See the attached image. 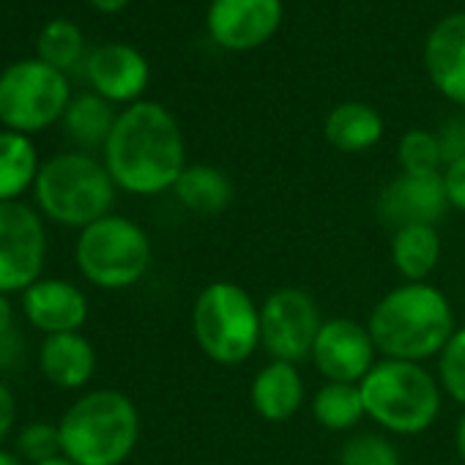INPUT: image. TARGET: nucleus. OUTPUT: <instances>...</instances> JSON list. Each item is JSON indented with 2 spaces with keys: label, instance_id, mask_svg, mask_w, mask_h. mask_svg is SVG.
<instances>
[{
  "label": "nucleus",
  "instance_id": "1",
  "mask_svg": "<svg viewBox=\"0 0 465 465\" xmlns=\"http://www.w3.org/2000/svg\"><path fill=\"white\" fill-rule=\"evenodd\" d=\"M104 167L129 194H162L186 170L183 134L173 113L156 102H134L104 143Z\"/></svg>",
  "mask_w": 465,
  "mask_h": 465
},
{
  "label": "nucleus",
  "instance_id": "2",
  "mask_svg": "<svg viewBox=\"0 0 465 465\" xmlns=\"http://www.w3.org/2000/svg\"><path fill=\"white\" fill-rule=\"evenodd\" d=\"M370 337L383 359L427 361L440 356L457 331L449 299L430 282H402L391 288L370 312Z\"/></svg>",
  "mask_w": 465,
  "mask_h": 465
},
{
  "label": "nucleus",
  "instance_id": "3",
  "mask_svg": "<svg viewBox=\"0 0 465 465\" xmlns=\"http://www.w3.org/2000/svg\"><path fill=\"white\" fill-rule=\"evenodd\" d=\"M58 432L74 465H121L137 446L140 413L124 391L96 389L66 408Z\"/></svg>",
  "mask_w": 465,
  "mask_h": 465
},
{
  "label": "nucleus",
  "instance_id": "4",
  "mask_svg": "<svg viewBox=\"0 0 465 465\" xmlns=\"http://www.w3.org/2000/svg\"><path fill=\"white\" fill-rule=\"evenodd\" d=\"M367 416L394 435H419L440 416V383L419 361L378 359L359 383Z\"/></svg>",
  "mask_w": 465,
  "mask_h": 465
},
{
  "label": "nucleus",
  "instance_id": "5",
  "mask_svg": "<svg viewBox=\"0 0 465 465\" xmlns=\"http://www.w3.org/2000/svg\"><path fill=\"white\" fill-rule=\"evenodd\" d=\"M192 334L213 364H244L261 348V307L239 282L216 280L194 299Z\"/></svg>",
  "mask_w": 465,
  "mask_h": 465
},
{
  "label": "nucleus",
  "instance_id": "6",
  "mask_svg": "<svg viewBox=\"0 0 465 465\" xmlns=\"http://www.w3.org/2000/svg\"><path fill=\"white\" fill-rule=\"evenodd\" d=\"M39 208L58 224L88 227L110 213L115 203V181L104 162L69 151L42 164L36 175Z\"/></svg>",
  "mask_w": 465,
  "mask_h": 465
},
{
  "label": "nucleus",
  "instance_id": "7",
  "mask_svg": "<svg viewBox=\"0 0 465 465\" xmlns=\"http://www.w3.org/2000/svg\"><path fill=\"white\" fill-rule=\"evenodd\" d=\"M80 274L104 291H124L137 285L153 258L148 232L129 216L107 213L80 230L77 239Z\"/></svg>",
  "mask_w": 465,
  "mask_h": 465
},
{
  "label": "nucleus",
  "instance_id": "8",
  "mask_svg": "<svg viewBox=\"0 0 465 465\" xmlns=\"http://www.w3.org/2000/svg\"><path fill=\"white\" fill-rule=\"evenodd\" d=\"M69 83L64 72L39 58L17 61L0 72V124L12 132H42L69 107Z\"/></svg>",
  "mask_w": 465,
  "mask_h": 465
},
{
  "label": "nucleus",
  "instance_id": "9",
  "mask_svg": "<svg viewBox=\"0 0 465 465\" xmlns=\"http://www.w3.org/2000/svg\"><path fill=\"white\" fill-rule=\"evenodd\" d=\"M321 326L318 302L304 288H277L261 304V345L274 361L310 359Z\"/></svg>",
  "mask_w": 465,
  "mask_h": 465
},
{
  "label": "nucleus",
  "instance_id": "10",
  "mask_svg": "<svg viewBox=\"0 0 465 465\" xmlns=\"http://www.w3.org/2000/svg\"><path fill=\"white\" fill-rule=\"evenodd\" d=\"M47 255L45 224L20 200L0 203V293L28 291L39 282Z\"/></svg>",
  "mask_w": 465,
  "mask_h": 465
},
{
  "label": "nucleus",
  "instance_id": "11",
  "mask_svg": "<svg viewBox=\"0 0 465 465\" xmlns=\"http://www.w3.org/2000/svg\"><path fill=\"white\" fill-rule=\"evenodd\" d=\"M310 359L331 383H361L378 361V348L367 326L351 318H329L315 337Z\"/></svg>",
  "mask_w": 465,
  "mask_h": 465
},
{
  "label": "nucleus",
  "instance_id": "12",
  "mask_svg": "<svg viewBox=\"0 0 465 465\" xmlns=\"http://www.w3.org/2000/svg\"><path fill=\"white\" fill-rule=\"evenodd\" d=\"M282 23V0H211L205 25L211 39L232 53L266 45Z\"/></svg>",
  "mask_w": 465,
  "mask_h": 465
},
{
  "label": "nucleus",
  "instance_id": "13",
  "mask_svg": "<svg viewBox=\"0 0 465 465\" xmlns=\"http://www.w3.org/2000/svg\"><path fill=\"white\" fill-rule=\"evenodd\" d=\"M449 208L443 173H400L391 178L375 203V211L386 227L400 230L408 224H438Z\"/></svg>",
  "mask_w": 465,
  "mask_h": 465
},
{
  "label": "nucleus",
  "instance_id": "14",
  "mask_svg": "<svg viewBox=\"0 0 465 465\" xmlns=\"http://www.w3.org/2000/svg\"><path fill=\"white\" fill-rule=\"evenodd\" d=\"M23 310L31 326L50 334L80 331L88 321L85 293L66 280H39L23 293Z\"/></svg>",
  "mask_w": 465,
  "mask_h": 465
},
{
  "label": "nucleus",
  "instance_id": "15",
  "mask_svg": "<svg viewBox=\"0 0 465 465\" xmlns=\"http://www.w3.org/2000/svg\"><path fill=\"white\" fill-rule=\"evenodd\" d=\"M424 66L432 85L454 104L465 107V12L443 17L424 47Z\"/></svg>",
  "mask_w": 465,
  "mask_h": 465
},
{
  "label": "nucleus",
  "instance_id": "16",
  "mask_svg": "<svg viewBox=\"0 0 465 465\" xmlns=\"http://www.w3.org/2000/svg\"><path fill=\"white\" fill-rule=\"evenodd\" d=\"M148 61L129 45L96 47L88 58V80L107 102H134L148 85Z\"/></svg>",
  "mask_w": 465,
  "mask_h": 465
},
{
  "label": "nucleus",
  "instance_id": "17",
  "mask_svg": "<svg viewBox=\"0 0 465 465\" xmlns=\"http://www.w3.org/2000/svg\"><path fill=\"white\" fill-rule=\"evenodd\" d=\"M307 389L304 378L296 364L291 361H269L266 367L258 370L250 386V402L255 413L272 424H282L299 413L304 405Z\"/></svg>",
  "mask_w": 465,
  "mask_h": 465
},
{
  "label": "nucleus",
  "instance_id": "18",
  "mask_svg": "<svg viewBox=\"0 0 465 465\" xmlns=\"http://www.w3.org/2000/svg\"><path fill=\"white\" fill-rule=\"evenodd\" d=\"M39 367L53 386L80 389L96 370V351L80 331L50 334L39 348Z\"/></svg>",
  "mask_w": 465,
  "mask_h": 465
},
{
  "label": "nucleus",
  "instance_id": "19",
  "mask_svg": "<svg viewBox=\"0 0 465 465\" xmlns=\"http://www.w3.org/2000/svg\"><path fill=\"white\" fill-rule=\"evenodd\" d=\"M391 263L405 282H427L440 263V232L435 224H408L391 232Z\"/></svg>",
  "mask_w": 465,
  "mask_h": 465
},
{
  "label": "nucleus",
  "instance_id": "20",
  "mask_svg": "<svg viewBox=\"0 0 465 465\" xmlns=\"http://www.w3.org/2000/svg\"><path fill=\"white\" fill-rule=\"evenodd\" d=\"M323 134L337 151L361 153L383 137V118L364 102H342L326 115Z\"/></svg>",
  "mask_w": 465,
  "mask_h": 465
},
{
  "label": "nucleus",
  "instance_id": "21",
  "mask_svg": "<svg viewBox=\"0 0 465 465\" xmlns=\"http://www.w3.org/2000/svg\"><path fill=\"white\" fill-rule=\"evenodd\" d=\"M178 203L194 213L216 216L232 203V183L230 178L211 164H192L181 173L173 186Z\"/></svg>",
  "mask_w": 465,
  "mask_h": 465
},
{
  "label": "nucleus",
  "instance_id": "22",
  "mask_svg": "<svg viewBox=\"0 0 465 465\" xmlns=\"http://www.w3.org/2000/svg\"><path fill=\"white\" fill-rule=\"evenodd\" d=\"M39 170V153L28 134L12 129L0 132V203H12L34 186Z\"/></svg>",
  "mask_w": 465,
  "mask_h": 465
},
{
  "label": "nucleus",
  "instance_id": "23",
  "mask_svg": "<svg viewBox=\"0 0 465 465\" xmlns=\"http://www.w3.org/2000/svg\"><path fill=\"white\" fill-rule=\"evenodd\" d=\"M312 416L323 430H331V432L353 430L367 416L359 383L326 381L312 397Z\"/></svg>",
  "mask_w": 465,
  "mask_h": 465
},
{
  "label": "nucleus",
  "instance_id": "24",
  "mask_svg": "<svg viewBox=\"0 0 465 465\" xmlns=\"http://www.w3.org/2000/svg\"><path fill=\"white\" fill-rule=\"evenodd\" d=\"M115 113L110 107L107 99H102L99 94H80L77 99L69 102L66 113H64V124L66 132L72 134L74 143L85 145V148H96L107 143L113 126H115Z\"/></svg>",
  "mask_w": 465,
  "mask_h": 465
},
{
  "label": "nucleus",
  "instance_id": "25",
  "mask_svg": "<svg viewBox=\"0 0 465 465\" xmlns=\"http://www.w3.org/2000/svg\"><path fill=\"white\" fill-rule=\"evenodd\" d=\"M36 50H39V61L64 72L74 66L77 58L83 55V31L72 20H53L42 28L36 39Z\"/></svg>",
  "mask_w": 465,
  "mask_h": 465
},
{
  "label": "nucleus",
  "instance_id": "26",
  "mask_svg": "<svg viewBox=\"0 0 465 465\" xmlns=\"http://www.w3.org/2000/svg\"><path fill=\"white\" fill-rule=\"evenodd\" d=\"M397 159L402 173H440V145L435 132H424V129H411L402 134L400 145H397Z\"/></svg>",
  "mask_w": 465,
  "mask_h": 465
},
{
  "label": "nucleus",
  "instance_id": "27",
  "mask_svg": "<svg viewBox=\"0 0 465 465\" xmlns=\"http://www.w3.org/2000/svg\"><path fill=\"white\" fill-rule=\"evenodd\" d=\"M340 465H402L397 446L383 432H356L340 449Z\"/></svg>",
  "mask_w": 465,
  "mask_h": 465
},
{
  "label": "nucleus",
  "instance_id": "28",
  "mask_svg": "<svg viewBox=\"0 0 465 465\" xmlns=\"http://www.w3.org/2000/svg\"><path fill=\"white\" fill-rule=\"evenodd\" d=\"M438 383L446 397L465 405V326L449 337L438 356Z\"/></svg>",
  "mask_w": 465,
  "mask_h": 465
},
{
  "label": "nucleus",
  "instance_id": "29",
  "mask_svg": "<svg viewBox=\"0 0 465 465\" xmlns=\"http://www.w3.org/2000/svg\"><path fill=\"white\" fill-rule=\"evenodd\" d=\"M17 446H20V454L25 460H31L34 465L64 454L61 451L58 424H50V421H34V424L23 427V432L17 438Z\"/></svg>",
  "mask_w": 465,
  "mask_h": 465
},
{
  "label": "nucleus",
  "instance_id": "30",
  "mask_svg": "<svg viewBox=\"0 0 465 465\" xmlns=\"http://www.w3.org/2000/svg\"><path fill=\"white\" fill-rule=\"evenodd\" d=\"M438 145H440V159L443 164H454L465 159V118H449L438 132Z\"/></svg>",
  "mask_w": 465,
  "mask_h": 465
},
{
  "label": "nucleus",
  "instance_id": "31",
  "mask_svg": "<svg viewBox=\"0 0 465 465\" xmlns=\"http://www.w3.org/2000/svg\"><path fill=\"white\" fill-rule=\"evenodd\" d=\"M443 186H446L449 208H457L465 213V159H460L443 170Z\"/></svg>",
  "mask_w": 465,
  "mask_h": 465
},
{
  "label": "nucleus",
  "instance_id": "32",
  "mask_svg": "<svg viewBox=\"0 0 465 465\" xmlns=\"http://www.w3.org/2000/svg\"><path fill=\"white\" fill-rule=\"evenodd\" d=\"M15 419H17V402H15V394L12 389L0 381V440H4L12 427H15Z\"/></svg>",
  "mask_w": 465,
  "mask_h": 465
},
{
  "label": "nucleus",
  "instance_id": "33",
  "mask_svg": "<svg viewBox=\"0 0 465 465\" xmlns=\"http://www.w3.org/2000/svg\"><path fill=\"white\" fill-rule=\"evenodd\" d=\"M12 321H15V310L6 293H0V337H6L12 331Z\"/></svg>",
  "mask_w": 465,
  "mask_h": 465
},
{
  "label": "nucleus",
  "instance_id": "34",
  "mask_svg": "<svg viewBox=\"0 0 465 465\" xmlns=\"http://www.w3.org/2000/svg\"><path fill=\"white\" fill-rule=\"evenodd\" d=\"M126 4H129V0H91V6H96L99 12H107V15L121 12Z\"/></svg>",
  "mask_w": 465,
  "mask_h": 465
},
{
  "label": "nucleus",
  "instance_id": "35",
  "mask_svg": "<svg viewBox=\"0 0 465 465\" xmlns=\"http://www.w3.org/2000/svg\"><path fill=\"white\" fill-rule=\"evenodd\" d=\"M454 446H457L460 460L465 462V413H462V419L457 421V430H454Z\"/></svg>",
  "mask_w": 465,
  "mask_h": 465
},
{
  "label": "nucleus",
  "instance_id": "36",
  "mask_svg": "<svg viewBox=\"0 0 465 465\" xmlns=\"http://www.w3.org/2000/svg\"><path fill=\"white\" fill-rule=\"evenodd\" d=\"M0 465H23L12 451H6V449H0Z\"/></svg>",
  "mask_w": 465,
  "mask_h": 465
},
{
  "label": "nucleus",
  "instance_id": "37",
  "mask_svg": "<svg viewBox=\"0 0 465 465\" xmlns=\"http://www.w3.org/2000/svg\"><path fill=\"white\" fill-rule=\"evenodd\" d=\"M36 465H74V462H72L69 457H64V454H61V457H53V460H45V462H36Z\"/></svg>",
  "mask_w": 465,
  "mask_h": 465
}]
</instances>
